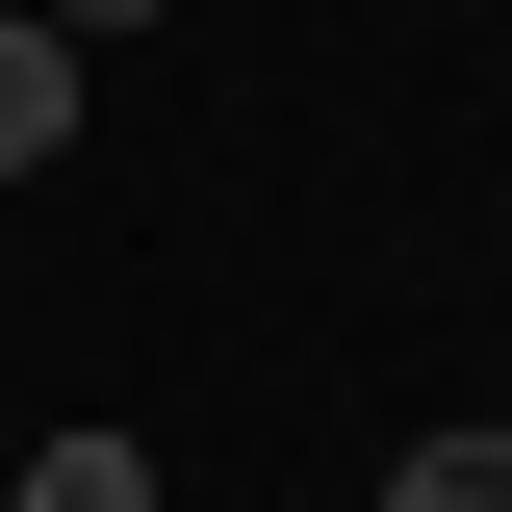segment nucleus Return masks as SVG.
Masks as SVG:
<instances>
[{"mask_svg":"<svg viewBox=\"0 0 512 512\" xmlns=\"http://www.w3.org/2000/svg\"><path fill=\"white\" fill-rule=\"evenodd\" d=\"M52 154H77V52L0 0V180H52Z\"/></svg>","mask_w":512,"mask_h":512,"instance_id":"nucleus-1","label":"nucleus"},{"mask_svg":"<svg viewBox=\"0 0 512 512\" xmlns=\"http://www.w3.org/2000/svg\"><path fill=\"white\" fill-rule=\"evenodd\" d=\"M26 26H52V52H128V26H154V0H26Z\"/></svg>","mask_w":512,"mask_h":512,"instance_id":"nucleus-4","label":"nucleus"},{"mask_svg":"<svg viewBox=\"0 0 512 512\" xmlns=\"http://www.w3.org/2000/svg\"><path fill=\"white\" fill-rule=\"evenodd\" d=\"M0 512H154V436H26V487Z\"/></svg>","mask_w":512,"mask_h":512,"instance_id":"nucleus-2","label":"nucleus"},{"mask_svg":"<svg viewBox=\"0 0 512 512\" xmlns=\"http://www.w3.org/2000/svg\"><path fill=\"white\" fill-rule=\"evenodd\" d=\"M384 512H512V436H410V461H384Z\"/></svg>","mask_w":512,"mask_h":512,"instance_id":"nucleus-3","label":"nucleus"}]
</instances>
